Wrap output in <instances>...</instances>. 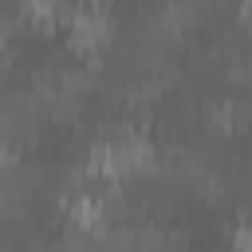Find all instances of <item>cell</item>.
<instances>
[{
  "instance_id": "2",
  "label": "cell",
  "mask_w": 252,
  "mask_h": 252,
  "mask_svg": "<svg viewBox=\"0 0 252 252\" xmlns=\"http://www.w3.org/2000/svg\"><path fill=\"white\" fill-rule=\"evenodd\" d=\"M248 20H252V0H248Z\"/></svg>"
},
{
  "instance_id": "1",
  "label": "cell",
  "mask_w": 252,
  "mask_h": 252,
  "mask_svg": "<svg viewBox=\"0 0 252 252\" xmlns=\"http://www.w3.org/2000/svg\"><path fill=\"white\" fill-rule=\"evenodd\" d=\"M236 244H240V252H252V224H244V228H240Z\"/></svg>"
}]
</instances>
